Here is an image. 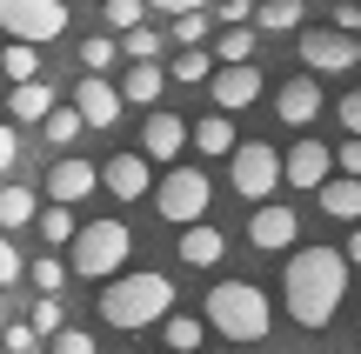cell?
Instances as JSON below:
<instances>
[{"mask_svg": "<svg viewBox=\"0 0 361 354\" xmlns=\"http://www.w3.org/2000/svg\"><path fill=\"white\" fill-rule=\"evenodd\" d=\"M348 254L341 248H295L288 254V274H281V301L295 315V328H328L348 301Z\"/></svg>", "mask_w": 361, "mask_h": 354, "instance_id": "obj_1", "label": "cell"}, {"mask_svg": "<svg viewBox=\"0 0 361 354\" xmlns=\"http://www.w3.org/2000/svg\"><path fill=\"white\" fill-rule=\"evenodd\" d=\"M174 315V281L154 274V267H141V274H114L101 288V321L121 334H141V328H161V321Z\"/></svg>", "mask_w": 361, "mask_h": 354, "instance_id": "obj_2", "label": "cell"}, {"mask_svg": "<svg viewBox=\"0 0 361 354\" xmlns=\"http://www.w3.org/2000/svg\"><path fill=\"white\" fill-rule=\"evenodd\" d=\"M207 328L234 348H261L274 334V308L255 281H214L207 288Z\"/></svg>", "mask_w": 361, "mask_h": 354, "instance_id": "obj_3", "label": "cell"}, {"mask_svg": "<svg viewBox=\"0 0 361 354\" xmlns=\"http://www.w3.org/2000/svg\"><path fill=\"white\" fill-rule=\"evenodd\" d=\"M128 261H134V227L128 221H80L74 248H67V267L80 281H114V274H128Z\"/></svg>", "mask_w": 361, "mask_h": 354, "instance_id": "obj_4", "label": "cell"}, {"mask_svg": "<svg viewBox=\"0 0 361 354\" xmlns=\"http://www.w3.org/2000/svg\"><path fill=\"white\" fill-rule=\"evenodd\" d=\"M207 201H214V181H207L201 167H168V174H161V187H154V214H161V221H174V227L207 221Z\"/></svg>", "mask_w": 361, "mask_h": 354, "instance_id": "obj_5", "label": "cell"}, {"mask_svg": "<svg viewBox=\"0 0 361 354\" xmlns=\"http://www.w3.org/2000/svg\"><path fill=\"white\" fill-rule=\"evenodd\" d=\"M228 167H234V194H241V201H255V208H268V201H274V187L288 181V160L274 154V147H261V141L234 147V154H228Z\"/></svg>", "mask_w": 361, "mask_h": 354, "instance_id": "obj_6", "label": "cell"}, {"mask_svg": "<svg viewBox=\"0 0 361 354\" xmlns=\"http://www.w3.org/2000/svg\"><path fill=\"white\" fill-rule=\"evenodd\" d=\"M301 67L308 74H355L361 67V40L348 34V27H301Z\"/></svg>", "mask_w": 361, "mask_h": 354, "instance_id": "obj_7", "label": "cell"}, {"mask_svg": "<svg viewBox=\"0 0 361 354\" xmlns=\"http://www.w3.org/2000/svg\"><path fill=\"white\" fill-rule=\"evenodd\" d=\"M0 27H7V40L47 47L67 34V0H0Z\"/></svg>", "mask_w": 361, "mask_h": 354, "instance_id": "obj_8", "label": "cell"}, {"mask_svg": "<svg viewBox=\"0 0 361 354\" xmlns=\"http://www.w3.org/2000/svg\"><path fill=\"white\" fill-rule=\"evenodd\" d=\"M74 107H80V120H87L94 134H107L128 114V94H121L114 80H101V74H74Z\"/></svg>", "mask_w": 361, "mask_h": 354, "instance_id": "obj_9", "label": "cell"}, {"mask_svg": "<svg viewBox=\"0 0 361 354\" xmlns=\"http://www.w3.org/2000/svg\"><path fill=\"white\" fill-rule=\"evenodd\" d=\"M101 167H94V160H80V154H61V160H54V167H47V201H54V208H80V201H87V194H101Z\"/></svg>", "mask_w": 361, "mask_h": 354, "instance_id": "obj_10", "label": "cell"}, {"mask_svg": "<svg viewBox=\"0 0 361 354\" xmlns=\"http://www.w3.org/2000/svg\"><path fill=\"white\" fill-rule=\"evenodd\" d=\"M295 241H301V221H295V208H281V201L255 208V221H247V248H261V254H281V248H295Z\"/></svg>", "mask_w": 361, "mask_h": 354, "instance_id": "obj_11", "label": "cell"}, {"mask_svg": "<svg viewBox=\"0 0 361 354\" xmlns=\"http://www.w3.org/2000/svg\"><path fill=\"white\" fill-rule=\"evenodd\" d=\"M101 181H107V194L114 201H141V194H154V160L147 154H114V160H101Z\"/></svg>", "mask_w": 361, "mask_h": 354, "instance_id": "obj_12", "label": "cell"}, {"mask_svg": "<svg viewBox=\"0 0 361 354\" xmlns=\"http://www.w3.org/2000/svg\"><path fill=\"white\" fill-rule=\"evenodd\" d=\"M322 80L301 74V80H281L274 87V114H281V127H308V120H322Z\"/></svg>", "mask_w": 361, "mask_h": 354, "instance_id": "obj_13", "label": "cell"}, {"mask_svg": "<svg viewBox=\"0 0 361 354\" xmlns=\"http://www.w3.org/2000/svg\"><path fill=\"white\" fill-rule=\"evenodd\" d=\"M194 141V127L180 114H168V107H154L147 114V127H141V154L147 160H180V147Z\"/></svg>", "mask_w": 361, "mask_h": 354, "instance_id": "obj_14", "label": "cell"}, {"mask_svg": "<svg viewBox=\"0 0 361 354\" xmlns=\"http://www.w3.org/2000/svg\"><path fill=\"white\" fill-rule=\"evenodd\" d=\"M281 160H288V187H314V194H322V187L335 181V154H328L322 141H295Z\"/></svg>", "mask_w": 361, "mask_h": 354, "instance_id": "obj_15", "label": "cell"}, {"mask_svg": "<svg viewBox=\"0 0 361 354\" xmlns=\"http://www.w3.org/2000/svg\"><path fill=\"white\" fill-rule=\"evenodd\" d=\"M207 87H214V107H221V114H241V107L261 101V67L255 61H247V67H221Z\"/></svg>", "mask_w": 361, "mask_h": 354, "instance_id": "obj_16", "label": "cell"}, {"mask_svg": "<svg viewBox=\"0 0 361 354\" xmlns=\"http://www.w3.org/2000/svg\"><path fill=\"white\" fill-rule=\"evenodd\" d=\"M54 80H27V87H13L7 94V120L13 127H47V114H54Z\"/></svg>", "mask_w": 361, "mask_h": 354, "instance_id": "obj_17", "label": "cell"}, {"mask_svg": "<svg viewBox=\"0 0 361 354\" xmlns=\"http://www.w3.org/2000/svg\"><path fill=\"white\" fill-rule=\"evenodd\" d=\"M168 67L161 61H128V80H121V94H128V107H147V114H154L161 107V94H168Z\"/></svg>", "mask_w": 361, "mask_h": 354, "instance_id": "obj_18", "label": "cell"}, {"mask_svg": "<svg viewBox=\"0 0 361 354\" xmlns=\"http://www.w3.org/2000/svg\"><path fill=\"white\" fill-rule=\"evenodd\" d=\"M180 261L188 267H221V254H228V234L221 227H207V221H194V227H180Z\"/></svg>", "mask_w": 361, "mask_h": 354, "instance_id": "obj_19", "label": "cell"}, {"mask_svg": "<svg viewBox=\"0 0 361 354\" xmlns=\"http://www.w3.org/2000/svg\"><path fill=\"white\" fill-rule=\"evenodd\" d=\"M314 201H322V214H328V221L361 227V181H355V174H335V181H328Z\"/></svg>", "mask_w": 361, "mask_h": 354, "instance_id": "obj_20", "label": "cell"}, {"mask_svg": "<svg viewBox=\"0 0 361 354\" xmlns=\"http://www.w3.org/2000/svg\"><path fill=\"white\" fill-rule=\"evenodd\" d=\"M194 154H207V160H214V154H234V114H221V107H214V114L194 120Z\"/></svg>", "mask_w": 361, "mask_h": 354, "instance_id": "obj_21", "label": "cell"}, {"mask_svg": "<svg viewBox=\"0 0 361 354\" xmlns=\"http://www.w3.org/2000/svg\"><path fill=\"white\" fill-rule=\"evenodd\" d=\"M161 341H168V354H194L207 341V315H180V308H174V315L161 321Z\"/></svg>", "mask_w": 361, "mask_h": 354, "instance_id": "obj_22", "label": "cell"}, {"mask_svg": "<svg viewBox=\"0 0 361 354\" xmlns=\"http://www.w3.org/2000/svg\"><path fill=\"white\" fill-rule=\"evenodd\" d=\"M34 221H40L34 187H0V234H13V227H34Z\"/></svg>", "mask_w": 361, "mask_h": 354, "instance_id": "obj_23", "label": "cell"}, {"mask_svg": "<svg viewBox=\"0 0 361 354\" xmlns=\"http://www.w3.org/2000/svg\"><path fill=\"white\" fill-rule=\"evenodd\" d=\"M255 34H261V27H221V34H214V61L221 67H247V61H255Z\"/></svg>", "mask_w": 361, "mask_h": 354, "instance_id": "obj_24", "label": "cell"}, {"mask_svg": "<svg viewBox=\"0 0 361 354\" xmlns=\"http://www.w3.org/2000/svg\"><path fill=\"white\" fill-rule=\"evenodd\" d=\"M0 74H7L13 87L40 80V47H34V40H7V53H0Z\"/></svg>", "mask_w": 361, "mask_h": 354, "instance_id": "obj_25", "label": "cell"}, {"mask_svg": "<svg viewBox=\"0 0 361 354\" xmlns=\"http://www.w3.org/2000/svg\"><path fill=\"white\" fill-rule=\"evenodd\" d=\"M121 53H128V47H121V34H87V40H80V67H74V74H107Z\"/></svg>", "mask_w": 361, "mask_h": 354, "instance_id": "obj_26", "label": "cell"}, {"mask_svg": "<svg viewBox=\"0 0 361 354\" xmlns=\"http://www.w3.org/2000/svg\"><path fill=\"white\" fill-rule=\"evenodd\" d=\"M255 27H261V34H295V27H301V0H261Z\"/></svg>", "mask_w": 361, "mask_h": 354, "instance_id": "obj_27", "label": "cell"}, {"mask_svg": "<svg viewBox=\"0 0 361 354\" xmlns=\"http://www.w3.org/2000/svg\"><path fill=\"white\" fill-rule=\"evenodd\" d=\"M40 134H47L54 147H74L80 134H94V127H87V120H80V107L67 101V107H54V114H47V127H40Z\"/></svg>", "mask_w": 361, "mask_h": 354, "instance_id": "obj_28", "label": "cell"}, {"mask_svg": "<svg viewBox=\"0 0 361 354\" xmlns=\"http://www.w3.org/2000/svg\"><path fill=\"white\" fill-rule=\"evenodd\" d=\"M214 13H180V20L168 27V40H180V47H214Z\"/></svg>", "mask_w": 361, "mask_h": 354, "instance_id": "obj_29", "label": "cell"}, {"mask_svg": "<svg viewBox=\"0 0 361 354\" xmlns=\"http://www.w3.org/2000/svg\"><path fill=\"white\" fill-rule=\"evenodd\" d=\"M40 241H54V248H74V234H80V221H74V208H40Z\"/></svg>", "mask_w": 361, "mask_h": 354, "instance_id": "obj_30", "label": "cell"}, {"mask_svg": "<svg viewBox=\"0 0 361 354\" xmlns=\"http://www.w3.org/2000/svg\"><path fill=\"white\" fill-rule=\"evenodd\" d=\"M27 321H34V334H40V341H54V334L67 328V321H61V294H40V301H34V315H27Z\"/></svg>", "mask_w": 361, "mask_h": 354, "instance_id": "obj_31", "label": "cell"}, {"mask_svg": "<svg viewBox=\"0 0 361 354\" xmlns=\"http://www.w3.org/2000/svg\"><path fill=\"white\" fill-rule=\"evenodd\" d=\"M27 281H34L40 294H61V288H67V261H54V254H40V261L27 267Z\"/></svg>", "mask_w": 361, "mask_h": 354, "instance_id": "obj_32", "label": "cell"}, {"mask_svg": "<svg viewBox=\"0 0 361 354\" xmlns=\"http://www.w3.org/2000/svg\"><path fill=\"white\" fill-rule=\"evenodd\" d=\"M101 20L114 27V34H134V27H141V0H101Z\"/></svg>", "mask_w": 361, "mask_h": 354, "instance_id": "obj_33", "label": "cell"}, {"mask_svg": "<svg viewBox=\"0 0 361 354\" xmlns=\"http://www.w3.org/2000/svg\"><path fill=\"white\" fill-rule=\"evenodd\" d=\"M121 47H128V61H161V27H134V34H121Z\"/></svg>", "mask_w": 361, "mask_h": 354, "instance_id": "obj_34", "label": "cell"}, {"mask_svg": "<svg viewBox=\"0 0 361 354\" xmlns=\"http://www.w3.org/2000/svg\"><path fill=\"white\" fill-rule=\"evenodd\" d=\"M47 354H101V348H94V334H87V328H61V334L47 341Z\"/></svg>", "mask_w": 361, "mask_h": 354, "instance_id": "obj_35", "label": "cell"}, {"mask_svg": "<svg viewBox=\"0 0 361 354\" xmlns=\"http://www.w3.org/2000/svg\"><path fill=\"white\" fill-rule=\"evenodd\" d=\"M13 167H20V127H13V120H0V181H7Z\"/></svg>", "mask_w": 361, "mask_h": 354, "instance_id": "obj_36", "label": "cell"}, {"mask_svg": "<svg viewBox=\"0 0 361 354\" xmlns=\"http://www.w3.org/2000/svg\"><path fill=\"white\" fill-rule=\"evenodd\" d=\"M0 341H7V354H40V334H34V321H13V328L0 334Z\"/></svg>", "mask_w": 361, "mask_h": 354, "instance_id": "obj_37", "label": "cell"}, {"mask_svg": "<svg viewBox=\"0 0 361 354\" xmlns=\"http://www.w3.org/2000/svg\"><path fill=\"white\" fill-rule=\"evenodd\" d=\"M27 274V261H20V248H13L7 234H0V288H13V281Z\"/></svg>", "mask_w": 361, "mask_h": 354, "instance_id": "obj_38", "label": "cell"}, {"mask_svg": "<svg viewBox=\"0 0 361 354\" xmlns=\"http://www.w3.org/2000/svg\"><path fill=\"white\" fill-rule=\"evenodd\" d=\"M335 120H341V134H361V87L335 101Z\"/></svg>", "mask_w": 361, "mask_h": 354, "instance_id": "obj_39", "label": "cell"}, {"mask_svg": "<svg viewBox=\"0 0 361 354\" xmlns=\"http://www.w3.org/2000/svg\"><path fill=\"white\" fill-rule=\"evenodd\" d=\"M335 167H341V174H355V181H361V134H348V141L335 147Z\"/></svg>", "mask_w": 361, "mask_h": 354, "instance_id": "obj_40", "label": "cell"}, {"mask_svg": "<svg viewBox=\"0 0 361 354\" xmlns=\"http://www.w3.org/2000/svg\"><path fill=\"white\" fill-rule=\"evenodd\" d=\"M168 20H180V13H207V0H154Z\"/></svg>", "mask_w": 361, "mask_h": 354, "instance_id": "obj_41", "label": "cell"}, {"mask_svg": "<svg viewBox=\"0 0 361 354\" xmlns=\"http://www.w3.org/2000/svg\"><path fill=\"white\" fill-rule=\"evenodd\" d=\"M335 27H348V34H355V27H361V7H348V0H341V7H335Z\"/></svg>", "mask_w": 361, "mask_h": 354, "instance_id": "obj_42", "label": "cell"}, {"mask_svg": "<svg viewBox=\"0 0 361 354\" xmlns=\"http://www.w3.org/2000/svg\"><path fill=\"white\" fill-rule=\"evenodd\" d=\"M348 261L361 267V227H348Z\"/></svg>", "mask_w": 361, "mask_h": 354, "instance_id": "obj_43", "label": "cell"}]
</instances>
